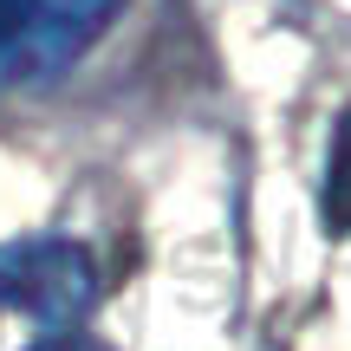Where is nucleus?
I'll list each match as a JSON object with an SVG mask.
<instances>
[{"instance_id": "1", "label": "nucleus", "mask_w": 351, "mask_h": 351, "mask_svg": "<svg viewBox=\"0 0 351 351\" xmlns=\"http://www.w3.org/2000/svg\"><path fill=\"white\" fill-rule=\"evenodd\" d=\"M124 0H0V91L46 85L111 26Z\"/></svg>"}, {"instance_id": "2", "label": "nucleus", "mask_w": 351, "mask_h": 351, "mask_svg": "<svg viewBox=\"0 0 351 351\" xmlns=\"http://www.w3.org/2000/svg\"><path fill=\"white\" fill-rule=\"evenodd\" d=\"M0 306H13L33 326H46V339L72 332L98 306V261L65 234L0 241Z\"/></svg>"}, {"instance_id": "3", "label": "nucleus", "mask_w": 351, "mask_h": 351, "mask_svg": "<svg viewBox=\"0 0 351 351\" xmlns=\"http://www.w3.org/2000/svg\"><path fill=\"white\" fill-rule=\"evenodd\" d=\"M326 228L351 234V104L332 130V156H326Z\"/></svg>"}, {"instance_id": "4", "label": "nucleus", "mask_w": 351, "mask_h": 351, "mask_svg": "<svg viewBox=\"0 0 351 351\" xmlns=\"http://www.w3.org/2000/svg\"><path fill=\"white\" fill-rule=\"evenodd\" d=\"M33 351H104V345L85 339V332H52V339H39Z\"/></svg>"}]
</instances>
